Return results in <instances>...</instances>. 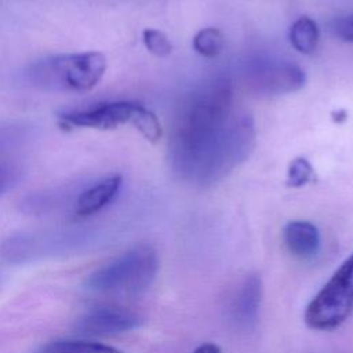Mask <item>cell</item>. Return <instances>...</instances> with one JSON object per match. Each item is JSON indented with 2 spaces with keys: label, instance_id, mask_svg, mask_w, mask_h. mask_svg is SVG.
<instances>
[{
  "label": "cell",
  "instance_id": "obj_1",
  "mask_svg": "<svg viewBox=\"0 0 353 353\" xmlns=\"http://www.w3.org/2000/svg\"><path fill=\"white\" fill-rule=\"evenodd\" d=\"M232 88L228 81H216L197 92L178 116L172 137V152L182 172L197 171L214 175L234 164L239 154H245L252 134L247 120L232 121Z\"/></svg>",
  "mask_w": 353,
  "mask_h": 353
},
{
  "label": "cell",
  "instance_id": "obj_2",
  "mask_svg": "<svg viewBox=\"0 0 353 353\" xmlns=\"http://www.w3.org/2000/svg\"><path fill=\"white\" fill-rule=\"evenodd\" d=\"M108 68L106 57L99 51L62 54L33 63L29 80L47 91L87 92L103 77Z\"/></svg>",
  "mask_w": 353,
  "mask_h": 353
},
{
  "label": "cell",
  "instance_id": "obj_3",
  "mask_svg": "<svg viewBox=\"0 0 353 353\" xmlns=\"http://www.w3.org/2000/svg\"><path fill=\"white\" fill-rule=\"evenodd\" d=\"M159 256L153 247L141 244L101 266L85 279V287L112 295H139L156 279Z\"/></svg>",
  "mask_w": 353,
  "mask_h": 353
},
{
  "label": "cell",
  "instance_id": "obj_4",
  "mask_svg": "<svg viewBox=\"0 0 353 353\" xmlns=\"http://www.w3.org/2000/svg\"><path fill=\"white\" fill-rule=\"evenodd\" d=\"M353 312V252L313 296L305 310V323L319 331L338 328Z\"/></svg>",
  "mask_w": 353,
  "mask_h": 353
},
{
  "label": "cell",
  "instance_id": "obj_5",
  "mask_svg": "<svg viewBox=\"0 0 353 353\" xmlns=\"http://www.w3.org/2000/svg\"><path fill=\"white\" fill-rule=\"evenodd\" d=\"M142 324L139 313L119 305H101L87 310L77 321L79 334L106 336L135 330Z\"/></svg>",
  "mask_w": 353,
  "mask_h": 353
},
{
  "label": "cell",
  "instance_id": "obj_6",
  "mask_svg": "<svg viewBox=\"0 0 353 353\" xmlns=\"http://www.w3.org/2000/svg\"><path fill=\"white\" fill-rule=\"evenodd\" d=\"M137 105V102L131 101L99 103L88 109L61 113L59 123L62 127L70 128L114 130L131 121Z\"/></svg>",
  "mask_w": 353,
  "mask_h": 353
},
{
  "label": "cell",
  "instance_id": "obj_7",
  "mask_svg": "<svg viewBox=\"0 0 353 353\" xmlns=\"http://www.w3.org/2000/svg\"><path fill=\"white\" fill-rule=\"evenodd\" d=\"M305 72L288 62L262 63L251 72L250 84L259 92L268 95L290 94L305 85Z\"/></svg>",
  "mask_w": 353,
  "mask_h": 353
},
{
  "label": "cell",
  "instance_id": "obj_8",
  "mask_svg": "<svg viewBox=\"0 0 353 353\" xmlns=\"http://www.w3.org/2000/svg\"><path fill=\"white\" fill-rule=\"evenodd\" d=\"M262 284L256 274L247 276L232 296L229 312L232 320L241 328H251L258 320Z\"/></svg>",
  "mask_w": 353,
  "mask_h": 353
},
{
  "label": "cell",
  "instance_id": "obj_9",
  "mask_svg": "<svg viewBox=\"0 0 353 353\" xmlns=\"http://www.w3.org/2000/svg\"><path fill=\"white\" fill-rule=\"evenodd\" d=\"M121 182V175L114 174L84 190L74 204V216L83 219L103 210L117 196Z\"/></svg>",
  "mask_w": 353,
  "mask_h": 353
},
{
  "label": "cell",
  "instance_id": "obj_10",
  "mask_svg": "<svg viewBox=\"0 0 353 353\" xmlns=\"http://www.w3.org/2000/svg\"><path fill=\"white\" fill-rule=\"evenodd\" d=\"M283 240L288 251L301 259L314 258L321 245L320 232L309 221H291L284 226Z\"/></svg>",
  "mask_w": 353,
  "mask_h": 353
},
{
  "label": "cell",
  "instance_id": "obj_11",
  "mask_svg": "<svg viewBox=\"0 0 353 353\" xmlns=\"http://www.w3.org/2000/svg\"><path fill=\"white\" fill-rule=\"evenodd\" d=\"M320 30L309 17H299L290 28V43L301 54L309 55L319 46Z\"/></svg>",
  "mask_w": 353,
  "mask_h": 353
},
{
  "label": "cell",
  "instance_id": "obj_12",
  "mask_svg": "<svg viewBox=\"0 0 353 353\" xmlns=\"http://www.w3.org/2000/svg\"><path fill=\"white\" fill-rule=\"evenodd\" d=\"M39 353H123L121 350L91 341L61 339L44 345Z\"/></svg>",
  "mask_w": 353,
  "mask_h": 353
},
{
  "label": "cell",
  "instance_id": "obj_13",
  "mask_svg": "<svg viewBox=\"0 0 353 353\" xmlns=\"http://www.w3.org/2000/svg\"><path fill=\"white\" fill-rule=\"evenodd\" d=\"M130 123L142 134V137L146 141L152 143H156L161 138L163 132H161V125L159 119L152 110H149L141 103L137 105Z\"/></svg>",
  "mask_w": 353,
  "mask_h": 353
},
{
  "label": "cell",
  "instance_id": "obj_14",
  "mask_svg": "<svg viewBox=\"0 0 353 353\" xmlns=\"http://www.w3.org/2000/svg\"><path fill=\"white\" fill-rule=\"evenodd\" d=\"M223 34L216 28H204L193 37V48L205 58H215L223 50Z\"/></svg>",
  "mask_w": 353,
  "mask_h": 353
},
{
  "label": "cell",
  "instance_id": "obj_15",
  "mask_svg": "<svg viewBox=\"0 0 353 353\" xmlns=\"http://www.w3.org/2000/svg\"><path fill=\"white\" fill-rule=\"evenodd\" d=\"M314 178L316 174L312 164L303 157H296L288 165L285 183L290 188H302L313 182Z\"/></svg>",
  "mask_w": 353,
  "mask_h": 353
},
{
  "label": "cell",
  "instance_id": "obj_16",
  "mask_svg": "<svg viewBox=\"0 0 353 353\" xmlns=\"http://www.w3.org/2000/svg\"><path fill=\"white\" fill-rule=\"evenodd\" d=\"M142 40L146 50L154 57L164 58V57H168L172 51V44L168 36L161 30L148 28L142 33Z\"/></svg>",
  "mask_w": 353,
  "mask_h": 353
},
{
  "label": "cell",
  "instance_id": "obj_17",
  "mask_svg": "<svg viewBox=\"0 0 353 353\" xmlns=\"http://www.w3.org/2000/svg\"><path fill=\"white\" fill-rule=\"evenodd\" d=\"M331 32L341 40L353 43V15L334 19L331 22Z\"/></svg>",
  "mask_w": 353,
  "mask_h": 353
},
{
  "label": "cell",
  "instance_id": "obj_18",
  "mask_svg": "<svg viewBox=\"0 0 353 353\" xmlns=\"http://www.w3.org/2000/svg\"><path fill=\"white\" fill-rule=\"evenodd\" d=\"M193 353H222L219 346L215 345V343H211V342H205V343H201L200 346H197Z\"/></svg>",
  "mask_w": 353,
  "mask_h": 353
},
{
  "label": "cell",
  "instance_id": "obj_19",
  "mask_svg": "<svg viewBox=\"0 0 353 353\" xmlns=\"http://www.w3.org/2000/svg\"><path fill=\"white\" fill-rule=\"evenodd\" d=\"M331 119H332L334 123L341 124V123H343L347 119V112L345 109H336V110H334L331 113Z\"/></svg>",
  "mask_w": 353,
  "mask_h": 353
},
{
  "label": "cell",
  "instance_id": "obj_20",
  "mask_svg": "<svg viewBox=\"0 0 353 353\" xmlns=\"http://www.w3.org/2000/svg\"><path fill=\"white\" fill-rule=\"evenodd\" d=\"M7 181H8V171L0 165V193L6 188Z\"/></svg>",
  "mask_w": 353,
  "mask_h": 353
}]
</instances>
